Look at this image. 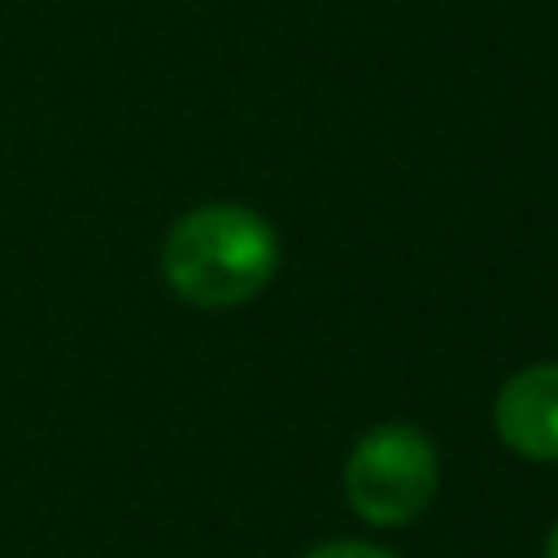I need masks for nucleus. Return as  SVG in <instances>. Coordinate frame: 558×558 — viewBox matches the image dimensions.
Segmentation results:
<instances>
[{"label":"nucleus","mask_w":558,"mask_h":558,"mask_svg":"<svg viewBox=\"0 0 558 558\" xmlns=\"http://www.w3.org/2000/svg\"><path fill=\"white\" fill-rule=\"evenodd\" d=\"M279 241L251 206H196L167 231L162 275L186 304L235 308L270 284Z\"/></svg>","instance_id":"obj_1"},{"label":"nucleus","mask_w":558,"mask_h":558,"mask_svg":"<svg viewBox=\"0 0 558 558\" xmlns=\"http://www.w3.org/2000/svg\"><path fill=\"white\" fill-rule=\"evenodd\" d=\"M441 465L422 432L412 426H377L353 446L343 471L348 505L363 514L367 524H412L416 514L432 505Z\"/></svg>","instance_id":"obj_2"},{"label":"nucleus","mask_w":558,"mask_h":558,"mask_svg":"<svg viewBox=\"0 0 558 558\" xmlns=\"http://www.w3.org/2000/svg\"><path fill=\"white\" fill-rule=\"evenodd\" d=\"M495 426L510 451L530 461H558V363L514 373L495 402Z\"/></svg>","instance_id":"obj_3"},{"label":"nucleus","mask_w":558,"mask_h":558,"mask_svg":"<svg viewBox=\"0 0 558 558\" xmlns=\"http://www.w3.org/2000/svg\"><path fill=\"white\" fill-rule=\"evenodd\" d=\"M304 558H397L387 549H377V544H353V539H338V544H324V549L304 554Z\"/></svg>","instance_id":"obj_4"},{"label":"nucleus","mask_w":558,"mask_h":558,"mask_svg":"<svg viewBox=\"0 0 558 558\" xmlns=\"http://www.w3.org/2000/svg\"><path fill=\"white\" fill-rule=\"evenodd\" d=\"M549 558H558V530H554V539H549Z\"/></svg>","instance_id":"obj_5"}]
</instances>
